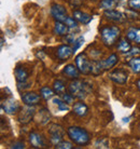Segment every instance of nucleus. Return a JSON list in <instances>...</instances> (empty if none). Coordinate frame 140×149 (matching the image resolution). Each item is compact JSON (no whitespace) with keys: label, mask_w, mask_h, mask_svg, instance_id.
Here are the masks:
<instances>
[{"label":"nucleus","mask_w":140,"mask_h":149,"mask_svg":"<svg viewBox=\"0 0 140 149\" xmlns=\"http://www.w3.org/2000/svg\"><path fill=\"white\" fill-rule=\"evenodd\" d=\"M67 134L69 138L78 145H86L89 143V132L82 127H70L67 129Z\"/></svg>","instance_id":"obj_1"},{"label":"nucleus","mask_w":140,"mask_h":149,"mask_svg":"<svg viewBox=\"0 0 140 149\" xmlns=\"http://www.w3.org/2000/svg\"><path fill=\"white\" fill-rule=\"evenodd\" d=\"M121 35V30L116 26L105 27L101 29V40L106 45L111 47L116 42Z\"/></svg>","instance_id":"obj_2"},{"label":"nucleus","mask_w":140,"mask_h":149,"mask_svg":"<svg viewBox=\"0 0 140 149\" xmlns=\"http://www.w3.org/2000/svg\"><path fill=\"white\" fill-rule=\"evenodd\" d=\"M76 65L79 68L80 72H82V74H87L89 72H92V62H89L86 55L83 53L79 54L76 57Z\"/></svg>","instance_id":"obj_3"},{"label":"nucleus","mask_w":140,"mask_h":149,"mask_svg":"<svg viewBox=\"0 0 140 149\" xmlns=\"http://www.w3.org/2000/svg\"><path fill=\"white\" fill-rule=\"evenodd\" d=\"M69 91L74 97H78V98H84L86 96V94H87L86 86L81 81L71 82L69 86Z\"/></svg>","instance_id":"obj_4"},{"label":"nucleus","mask_w":140,"mask_h":149,"mask_svg":"<svg viewBox=\"0 0 140 149\" xmlns=\"http://www.w3.org/2000/svg\"><path fill=\"white\" fill-rule=\"evenodd\" d=\"M51 15L58 22H65L67 19L66 9L60 4H53L51 7Z\"/></svg>","instance_id":"obj_5"},{"label":"nucleus","mask_w":140,"mask_h":149,"mask_svg":"<svg viewBox=\"0 0 140 149\" xmlns=\"http://www.w3.org/2000/svg\"><path fill=\"white\" fill-rule=\"evenodd\" d=\"M1 107L4 111L9 113V115H13L16 111H19V103L13 100V98H8L6 101H3L1 103Z\"/></svg>","instance_id":"obj_6"},{"label":"nucleus","mask_w":140,"mask_h":149,"mask_svg":"<svg viewBox=\"0 0 140 149\" xmlns=\"http://www.w3.org/2000/svg\"><path fill=\"white\" fill-rule=\"evenodd\" d=\"M109 77L112 81H114L115 83H119V84H124L127 81V72L125 70H122V69H119V70H115L113 72H111L109 74Z\"/></svg>","instance_id":"obj_7"},{"label":"nucleus","mask_w":140,"mask_h":149,"mask_svg":"<svg viewBox=\"0 0 140 149\" xmlns=\"http://www.w3.org/2000/svg\"><path fill=\"white\" fill-rule=\"evenodd\" d=\"M22 100L23 103L27 106H35L40 102V96L33 92H27V93L23 94Z\"/></svg>","instance_id":"obj_8"},{"label":"nucleus","mask_w":140,"mask_h":149,"mask_svg":"<svg viewBox=\"0 0 140 149\" xmlns=\"http://www.w3.org/2000/svg\"><path fill=\"white\" fill-rule=\"evenodd\" d=\"M72 53H73V48H71L69 45H63L58 47L56 54H57V57L60 61H65L67 58H69L70 56L72 55Z\"/></svg>","instance_id":"obj_9"},{"label":"nucleus","mask_w":140,"mask_h":149,"mask_svg":"<svg viewBox=\"0 0 140 149\" xmlns=\"http://www.w3.org/2000/svg\"><path fill=\"white\" fill-rule=\"evenodd\" d=\"M33 115H35V109L31 108V106L26 107V108H24L22 111H21V113H19V122L24 123V124L28 123L30 120L33 119Z\"/></svg>","instance_id":"obj_10"},{"label":"nucleus","mask_w":140,"mask_h":149,"mask_svg":"<svg viewBox=\"0 0 140 149\" xmlns=\"http://www.w3.org/2000/svg\"><path fill=\"white\" fill-rule=\"evenodd\" d=\"M64 74H66L68 78L78 79L79 78V74H80V70L77 67V65L74 66L72 64H69V65H67L66 67L64 68Z\"/></svg>","instance_id":"obj_11"},{"label":"nucleus","mask_w":140,"mask_h":149,"mask_svg":"<svg viewBox=\"0 0 140 149\" xmlns=\"http://www.w3.org/2000/svg\"><path fill=\"white\" fill-rule=\"evenodd\" d=\"M29 142L35 148H40V147H43V146H44V139H43V137H42L40 134L36 133V132L30 133Z\"/></svg>","instance_id":"obj_12"},{"label":"nucleus","mask_w":140,"mask_h":149,"mask_svg":"<svg viewBox=\"0 0 140 149\" xmlns=\"http://www.w3.org/2000/svg\"><path fill=\"white\" fill-rule=\"evenodd\" d=\"M119 62V56L116 54H111L108 58L101 61V65H103V70H108L111 69L112 67H114L115 64Z\"/></svg>","instance_id":"obj_13"},{"label":"nucleus","mask_w":140,"mask_h":149,"mask_svg":"<svg viewBox=\"0 0 140 149\" xmlns=\"http://www.w3.org/2000/svg\"><path fill=\"white\" fill-rule=\"evenodd\" d=\"M73 112L79 117H84L89 112V107L83 102H78L73 105Z\"/></svg>","instance_id":"obj_14"},{"label":"nucleus","mask_w":140,"mask_h":149,"mask_svg":"<svg viewBox=\"0 0 140 149\" xmlns=\"http://www.w3.org/2000/svg\"><path fill=\"white\" fill-rule=\"evenodd\" d=\"M73 17L76 19V21L82 23V24H89L92 21V16L89 15L87 13L82 11H74L73 12Z\"/></svg>","instance_id":"obj_15"},{"label":"nucleus","mask_w":140,"mask_h":149,"mask_svg":"<svg viewBox=\"0 0 140 149\" xmlns=\"http://www.w3.org/2000/svg\"><path fill=\"white\" fill-rule=\"evenodd\" d=\"M127 38L129 40L134 41L136 43H140V28H136V27H130L127 30Z\"/></svg>","instance_id":"obj_16"},{"label":"nucleus","mask_w":140,"mask_h":149,"mask_svg":"<svg viewBox=\"0 0 140 149\" xmlns=\"http://www.w3.org/2000/svg\"><path fill=\"white\" fill-rule=\"evenodd\" d=\"M105 16L108 19L113 21V22H121L122 19H123V14H122L121 12L115 11V10H107V11L105 12Z\"/></svg>","instance_id":"obj_17"},{"label":"nucleus","mask_w":140,"mask_h":149,"mask_svg":"<svg viewBox=\"0 0 140 149\" xmlns=\"http://www.w3.org/2000/svg\"><path fill=\"white\" fill-rule=\"evenodd\" d=\"M54 33L58 36H65L68 33V26L63 22H58L56 21L55 25H54Z\"/></svg>","instance_id":"obj_18"},{"label":"nucleus","mask_w":140,"mask_h":149,"mask_svg":"<svg viewBox=\"0 0 140 149\" xmlns=\"http://www.w3.org/2000/svg\"><path fill=\"white\" fill-rule=\"evenodd\" d=\"M14 74H15L16 80L19 82H23V83H24V82L27 80V78H28V72L26 71V69L21 68V67H17L15 69Z\"/></svg>","instance_id":"obj_19"},{"label":"nucleus","mask_w":140,"mask_h":149,"mask_svg":"<svg viewBox=\"0 0 140 149\" xmlns=\"http://www.w3.org/2000/svg\"><path fill=\"white\" fill-rule=\"evenodd\" d=\"M129 67L135 74H140V57H134L129 61Z\"/></svg>","instance_id":"obj_20"},{"label":"nucleus","mask_w":140,"mask_h":149,"mask_svg":"<svg viewBox=\"0 0 140 149\" xmlns=\"http://www.w3.org/2000/svg\"><path fill=\"white\" fill-rule=\"evenodd\" d=\"M118 49H119V51H121V52H123V53H128L129 51L132 50V47L129 45V42H127V41L124 40V39H122V40H120V42H119Z\"/></svg>","instance_id":"obj_21"},{"label":"nucleus","mask_w":140,"mask_h":149,"mask_svg":"<svg viewBox=\"0 0 140 149\" xmlns=\"http://www.w3.org/2000/svg\"><path fill=\"white\" fill-rule=\"evenodd\" d=\"M116 0H101V2H100V8L103 9L105 11H107V10H112L113 8L115 7V2Z\"/></svg>","instance_id":"obj_22"},{"label":"nucleus","mask_w":140,"mask_h":149,"mask_svg":"<svg viewBox=\"0 0 140 149\" xmlns=\"http://www.w3.org/2000/svg\"><path fill=\"white\" fill-rule=\"evenodd\" d=\"M54 92L55 91H53L52 89H50L49 86H43L42 89H41V96L43 97L44 100H50V98H52L53 97V95H54Z\"/></svg>","instance_id":"obj_23"},{"label":"nucleus","mask_w":140,"mask_h":149,"mask_svg":"<svg viewBox=\"0 0 140 149\" xmlns=\"http://www.w3.org/2000/svg\"><path fill=\"white\" fill-rule=\"evenodd\" d=\"M53 89L55 91L57 94H64L65 92V83L63 81H60V80H57V81L54 82V84H53Z\"/></svg>","instance_id":"obj_24"},{"label":"nucleus","mask_w":140,"mask_h":149,"mask_svg":"<svg viewBox=\"0 0 140 149\" xmlns=\"http://www.w3.org/2000/svg\"><path fill=\"white\" fill-rule=\"evenodd\" d=\"M54 103L58 106L59 111H67V110H69V106H68V104L65 103L64 101H62V100L55 98V100H54Z\"/></svg>","instance_id":"obj_25"},{"label":"nucleus","mask_w":140,"mask_h":149,"mask_svg":"<svg viewBox=\"0 0 140 149\" xmlns=\"http://www.w3.org/2000/svg\"><path fill=\"white\" fill-rule=\"evenodd\" d=\"M51 132V136H60L63 137L64 131L62 130V127L59 125H52V129L50 130Z\"/></svg>","instance_id":"obj_26"},{"label":"nucleus","mask_w":140,"mask_h":149,"mask_svg":"<svg viewBox=\"0 0 140 149\" xmlns=\"http://www.w3.org/2000/svg\"><path fill=\"white\" fill-rule=\"evenodd\" d=\"M109 142L107 139H99L95 143V148H108Z\"/></svg>","instance_id":"obj_27"},{"label":"nucleus","mask_w":140,"mask_h":149,"mask_svg":"<svg viewBox=\"0 0 140 149\" xmlns=\"http://www.w3.org/2000/svg\"><path fill=\"white\" fill-rule=\"evenodd\" d=\"M55 147L57 149H71L73 146L69 142H60V143H58L57 145H55Z\"/></svg>","instance_id":"obj_28"},{"label":"nucleus","mask_w":140,"mask_h":149,"mask_svg":"<svg viewBox=\"0 0 140 149\" xmlns=\"http://www.w3.org/2000/svg\"><path fill=\"white\" fill-rule=\"evenodd\" d=\"M74 19H76L74 17H67V19L65 21V24L69 28H78V24Z\"/></svg>","instance_id":"obj_29"},{"label":"nucleus","mask_w":140,"mask_h":149,"mask_svg":"<svg viewBox=\"0 0 140 149\" xmlns=\"http://www.w3.org/2000/svg\"><path fill=\"white\" fill-rule=\"evenodd\" d=\"M74 42V45H73V52H76L78 49L80 48L82 45H83V42H84V38L83 37H79L76 41H73Z\"/></svg>","instance_id":"obj_30"},{"label":"nucleus","mask_w":140,"mask_h":149,"mask_svg":"<svg viewBox=\"0 0 140 149\" xmlns=\"http://www.w3.org/2000/svg\"><path fill=\"white\" fill-rule=\"evenodd\" d=\"M73 100H74V96L72 94H65L64 93L63 95V101L67 104H71V103H73Z\"/></svg>","instance_id":"obj_31"},{"label":"nucleus","mask_w":140,"mask_h":149,"mask_svg":"<svg viewBox=\"0 0 140 149\" xmlns=\"http://www.w3.org/2000/svg\"><path fill=\"white\" fill-rule=\"evenodd\" d=\"M129 7L135 10H140V0H129Z\"/></svg>","instance_id":"obj_32"},{"label":"nucleus","mask_w":140,"mask_h":149,"mask_svg":"<svg viewBox=\"0 0 140 149\" xmlns=\"http://www.w3.org/2000/svg\"><path fill=\"white\" fill-rule=\"evenodd\" d=\"M83 2V0H69V3L70 6H72L73 8H77V7H80Z\"/></svg>","instance_id":"obj_33"},{"label":"nucleus","mask_w":140,"mask_h":149,"mask_svg":"<svg viewBox=\"0 0 140 149\" xmlns=\"http://www.w3.org/2000/svg\"><path fill=\"white\" fill-rule=\"evenodd\" d=\"M11 148H25V145H24V143H14L13 145L11 146Z\"/></svg>","instance_id":"obj_34"},{"label":"nucleus","mask_w":140,"mask_h":149,"mask_svg":"<svg viewBox=\"0 0 140 149\" xmlns=\"http://www.w3.org/2000/svg\"><path fill=\"white\" fill-rule=\"evenodd\" d=\"M137 86H138V89L140 90V79L138 80V81H137Z\"/></svg>","instance_id":"obj_35"},{"label":"nucleus","mask_w":140,"mask_h":149,"mask_svg":"<svg viewBox=\"0 0 140 149\" xmlns=\"http://www.w3.org/2000/svg\"><path fill=\"white\" fill-rule=\"evenodd\" d=\"M116 1H123V0H116Z\"/></svg>","instance_id":"obj_36"},{"label":"nucleus","mask_w":140,"mask_h":149,"mask_svg":"<svg viewBox=\"0 0 140 149\" xmlns=\"http://www.w3.org/2000/svg\"><path fill=\"white\" fill-rule=\"evenodd\" d=\"M139 129H140V127H139Z\"/></svg>","instance_id":"obj_37"}]
</instances>
